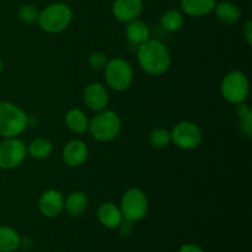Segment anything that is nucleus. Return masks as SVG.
I'll use <instances>...</instances> for the list:
<instances>
[{
	"instance_id": "f257e3e1",
	"label": "nucleus",
	"mask_w": 252,
	"mask_h": 252,
	"mask_svg": "<svg viewBox=\"0 0 252 252\" xmlns=\"http://www.w3.org/2000/svg\"><path fill=\"white\" fill-rule=\"evenodd\" d=\"M140 68L152 75H161L171 65V54L167 47L159 39H147L139 44L137 52Z\"/></svg>"
},
{
	"instance_id": "f03ea898",
	"label": "nucleus",
	"mask_w": 252,
	"mask_h": 252,
	"mask_svg": "<svg viewBox=\"0 0 252 252\" xmlns=\"http://www.w3.org/2000/svg\"><path fill=\"white\" fill-rule=\"evenodd\" d=\"M29 126V116L22 108L7 101H0V135L17 138Z\"/></svg>"
},
{
	"instance_id": "7ed1b4c3",
	"label": "nucleus",
	"mask_w": 252,
	"mask_h": 252,
	"mask_svg": "<svg viewBox=\"0 0 252 252\" xmlns=\"http://www.w3.org/2000/svg\"><path fill=\"white\" fill-rule=\"evenodd\" d=\"M73 19V11L64 2H53L39 11V27L48 33H58L64 31L70 25Z\"/></svg>"
},
{
	"instance_id": "20e7f679",
	"label": "nucleus",
	"mask_w": 252,
	"mask_h": 252,
	"mask_svg": "<svg viewBox=\"0 0 252 252\" xmlns=\"http://www.w3.org/2000/svg\"><path fill=\"white\" fill-rule=\"evenodd\" d=\"M122 121L117 112L111 110H102L89 123L91 135L98 142H110L115 139L121 132Z\"/></svg>"
},
{
	"instance_id": "39448f33",
	"label": "nucleus",
	"mask_w": 252,
	"mask_h": 252,
	"mask_svg": "<svg viewBox=\"0 0 252 252\" xmlns=\"http://www.w3.org/2000/svg\"><path fill=\"white\" fill-rule=\"evenodd\" d=\"M220 93L228 102L238 105L248 98L250 93V81L243 71H230L221 80Z\"/></svg>"
},
{
	"instance_id": "423d86ee",
	"label": "nucleus",
	"mask_w": 252,
	"mask_h": 252,
	"mask_svg": "<svg viewBox=\"0 0 252 252\" xmlns=\"http://www.w3.org/2000/svg\"><path fill=\"white\" fill-rule=\"evenodd\" d=\"M148 208L149 204H148L147 196L139 189H128L121 199L120 209L123 219L132 223L142 220L147 216Z\"/></svg>"
},
{
	"instance_id": "0eeeda50",
	"label": "nucleus",
	"mask_w": 252,
	"mask_h": 252,
	"mask_svg": "<svg viewBox=\"0 0 252 252\" xmlns=\"http://www.w3.org/2000/svg\"><path fill=\"white\" fill-rule=\"evenodd\" d=\"M106 83L116 91H123L133 81V68L126 59L113 58L105 66Z\"/></svg>"
},
{
	"instance_id": "6e6552de",
	"label": "nucleus",
	"mask_w": 252,
	"mask_h": 252,
	"mask_svg": "<svg viewBox=\"0 0 252 252\" xmlns=\"http://www.w3.org/2000/svg\"><path fill=\"white\" fill-rule=\"evenodd\" d=\"M203 139L202 130L196 123L189 121H182L177 123L171 132V142L177 148L184 150H191L198 147Z\"/></svg>"
},
{
	"instance_id": "1a4fd4ad",
	"label": "nucleus",
	"mask_w": 252,
	"mask_h": 252,
	"mask_svg": "<svg viewBox=\"0 0 252 252\" xmlns=\"http://www.w3.org/2000/svg\"><path fill=\"white\" fill-rule=\"evenodd\" d=\"M26 145L17 138H5L0 143V167L5 170L19 166L26 158Z\"/></svg>"
},
{
	"instance_id": "9d476101",
	"label": "nucleus",
	"mask_w": 252,
	"mask_h": 252,
	"mask_svg": "<svg viewBox=\"0 0 252 252\" xmlns=\"http://www.w3.org/2000/svg\"><path fill=\"white\" fill-rule=\"evenodd\" d=\"M39 212L47 218H56L64 209V197L57 189H47L38 201Z\"/></svg>"
},
{
	"instance_id": "9b49d317",
	"label": "nucleus",
	"mask_w": 252,
	"mask_h": 252,
	"mask_svg": "<svg viewBox=\"0 0 252 252\" xmlns=\"http://www.w3.org/2000/svg\"><path fill=\"white\" fill-rule=\"evenodd\" d=\"M84 101L90 110L100 112L105 110L108 105L107 89L100 83H91L84 90Z\"/></svg>"
},
{
	"instance_id": "f8f14e48",
	"label": "nucleus",
	"mask_w": 252,
	"mask_h": 252,
	"mask_svg": "<svg viewBox=\"0 0 252 252\" xmlns=\"http://www.w3.org/2000/svg\"><path fill=\"white\" fill-rule=\"evenodd\" d=\"M143 7V0H115L112 12L118 21L129 22L140 16Z\"/></svg>"
},
{
	"instance_id": "ddd939ff",
	"label": "nucleus",
	"mask_w": 252,
	"mask_h": 252,
	"mask_svg": "<svg viewBox=\"0 0 252 252\" xmlns=\"http://www.w3.org/2000/svg\"><path fill=\"white\" fill-rule=\"evenodd\" d=\"M89 155L88 147L83 140L74 139L70 140L65 147L63 148L62 158L65 165L70 167H76L83 165L86 161Z\"/></svg>"
},
{
	"instance_id": "4468645a",
	"label": "nucleus",
	"mask_w": 252,
	"mask_h": 252,
	"mask_svg": "<svg viewBox=\"0 0 252 252\" xmlns=\"http://www.w3.org/2000/svg\"><path fill=\"white\" fill-rule=\"evenodd\" d=\"M97 219L106 228L116 229L123 220V217L120 207L111 202H106L97 208Z\"/></svg>"
},
{
	"instance_id": "2eb2a0df",
	"label": "nucleus",
	"mask_w": 252,
	"mask_h": 252,
	"mask_svg": "<svg viewBox=\"0 0 252 252\" xmlns=\"http://www.w3.org/2000/svg\"><path fill=\"white\" fill-rule=\"evenodd\" d=\"M217 0H181V9L189 16H206L214 11Z\"/></svg>"
},
{
	"instance_id": "dca6fc26",
	"label": "nucleus",
	"mask_w": 252,
	"mask_h": 252,
	"mask_svg": "<svg viewBox=\"0 0 252 252\" xmlns=\"http://www.w3.org/2000/svg\"><path fill=\"white\" fill-rule=\"evenodd\" d=\"M88 208V196L81 191L71 192L64 201V209L70 217L78 218L85 213Z\"/></svg>"
},
{
	"instance_id": "f3484780",
	"label": "nucleus",
	"mask_w": 252,
	"mask_h": 252,
	"mask_svg": "<svg viewBox=\"0 0 252 252\" xmlns=\"http://www.w3.org/2000/svg\"><path fill=\"white\" fill-rule=\"evenodd\" d=\"M126 36L132 43L142 44L150 37V29L147 22L142 20H133V21L127 22L126 26Z\"/></svg>"
},
{
	"instance_id": "a211bd4d",
	"label": "nucleus",
	"mask_w": 252,
	"mask_h": 252,
	"mask_svg": "<svg viewBox=\"0 0 252 252\" xmlns=\"http://www.w3.org/2000/svg\"><path fill=\"white\" fill-rule=\"evenodd\" d=\"M214 12L219 21L226 25L236 24L241 17L240 7L231 1H221L217 4L214 7Z\"/></svg>"
},
{
	"instance_id": "6ab92c4d",
	"label": "nucleus",
	"mask_w": 252,
	"mask_h": 252,
	"mask_svg": "<svg viewBox=\"0 0 252 252\" xmlns=\"http://www.w3.org/2000/svg\"><path fill=\"white\" fill-rule=\"evenodd\" d=\"M65 123L69 129L78 134H83L89 129V120L85 113L78 108H71L65 115Z\"/></svg>"
},
{
	"instance_id": "aec40b11",
	"label": "nucleus",
	"mask_w": 252,
	"mask_h": 252,
	"mask_svg": "<svg viewBox=\"0 0 252 252\" xmlns=\"http://www.w3.org/2000/svg\"><path fill=\"white\" fill-rule=\"evenodd\" d=\"M19 235L11 226L0 225V252H15L20 246Z\"/></svg>"
},
{
	"instance_id": "412c9836",
	"label": "nucleus",
	"mask_w": 252,
	"mask_h": 252,
	"mask_svg": "<svg viewBox=\"0 0 252 252\" xmlns=\"http://www.w3.org/2000/svg\"><path fill=\"white\" fill-rule=\"evenodd\" d=\"M53 147L52 143L46 138H36L30 143L29 148H27V153L30 157L34 158V159H47L51 155Z\"/></svg>"
},
{
	"instance_id": "4be33fe9",
	"label": "nucleus",
	"mask_w": 252,
	"mask_h": 252,
	"mask_svg": "<svg viewBox=\"0 0 252 252\" xmlns=\"http://www.w3.org/2000/svg\"><path fill=\"white\" fill-rule=\"evenodd\" d=\"M184 25V15L179 10L170 9L161 16V26L169 32H176Z\"/></svg>"
},
{
	"instance_id": "5701e85b",
	"label": "nucleus",
	"mask_w": 252,
	"mask_h": 252,
	"mask_svg": "<svg viewBox=\"0 0 252 252\" xmlns=\"http://www.w3.org/2000/svg\"><path fill=\"white\" fill-rule=\"evenodd\" d=\"M149 142L155 148H165L171 143V133L165 128H155L150 133Z\"/></svg>"
},
{
	"instance_id": "b1692460",
	"label": "nucleus",
	"mask_w": 252,
	"mask_h": 252,
	"mask_svg": "<svg viewBox=\"0 0 252 252\" xmlns=\"http://www.w3.org/2000/svg\"><path fill=\"white\" fill-rule=\"evenodd\" d=\"M19 19L25 24H33L38 20L39 11L34 5L32 4H24L19 9Z\"/></svg>"
},
{
	"instance_id": "393cba45",
	"label": "nucleus",
	"mask_w": 252,
	"mask_h": 252,
	"mask_svg": "<svg viewBox=\"0 0 252 252\" xmlns=\"http://www.w3.org/2000/svg\"><path fill=\"white\" fill-rule=\"evenodd\" d=\"M107 62V57L102 52H94L89 57V64L93 69H103Z\"/></svg>"
},
{
	"instance_id": "a878e982",
	"label": "nucleus",
	"mask_w": 252,
	"mask_h": 252,
	"mask_svg": "<svg viewBox=\"0 0 252 252\" xmlns=\"http://www.w3.org/2000/svg\"><path fill=\"white\" fill-rule=\"evenodd\" d=\"M239 125H240L241 133H243L245 137L251 138V135H252V113L239 118Z\"/></svg>"
},
{
	"instance_id": "bb28decb",
	"label": "nucleus",
	"mask_w": 252,
	"mask_h": 252,
	"mask_svg": "<svg viewBox=\"0 0 252 252\" xmlns=\"http://www.w3.org/2000/svg\"><path fill=\"white\" fill-rule=\"evenodd\" d=\"M117 228H118V231H120L121 235H122V236H129L130 234H132V231H133V223H132V221L123 219V220L121 221V224L117 226Z\"/></svg>"
},
{
	"instance_id": "cd10ccee",
	"label": "nucleus",
	"mask_w": 252,
	"mask_h": 252,
	"mask_svg": "<svg viewBox=\"0 0 252 252\" xmlns=\"http://www.w3.org/2000/svg\"><path fill=\"white\" fill-rule=\"evenodd\" d=\"M243 34H244V38L246 39V42H248L249 46H251L252 44V22L249 20V21H246L245 26H244L243 29Z\"/></svg>"
},
{
	"instance_id": "c85d7f7f",
	"label": "nucleus",
	"mask_w": 252,
	"mask_h": 252,
	"mask_svg": "<svg viewBox=\"0 0 252 252\" xmlns=\"http://www.w3.org/2000/svg\"><path fill=\"white\" fill-rule=\"evenodd\" d=\"M179 252H204L201 246L196 245V244H184L180 248Z\"/></svg>"
},
{
	"instance_id": "c756f323",
	"label": "nucleus",
	"mask_w": 252,
	"mask_h": 252,
	"mask_svg": "<svg viewBox=\"0 0 252 252\" xmlns=\"http://www.w3.org/2000/svg\"><path fill=\"white\" fill-rule=\"evenodd\" d=\"M33 246V243H32L31 240H30L29 238H21L20 239V246L19 249H22V250H27L29 251L30 249Z\"/></svg>"
},
{
	"instance_id": "7c9ffc66",
	"label": "nucleus",
	"mask_w": 252,
	"mask_h": 252,
	"mask_svg": "<svg viewBox=\"0 0 252 252\" xmlns=\"http://www.w3.org/2000/svg\"><path fill=\"white\" fill-rule=\"evenodd\" d=\"M1 69H2V63H1V59H0V73H1Z\"/></svg>"
}]
</instances>
